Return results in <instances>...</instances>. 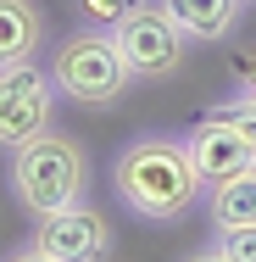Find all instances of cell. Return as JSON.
<instances>
[{
    "label": "cell",
    "instance_id": "6da1fadb",
    "mask_svg": "<svg viewBox=\"0 0 256 262\" xmlns=\"http://www.w3.org/2000/svg\"><path fill=\"white\" fill-rule=\"evenodd\" d=\"M111 190H117L123 207L134 217H145V223H178L201 201V173H195L184 140L139 134L111 162Z\"/></svg>",
    "mask_w": 256,
    "mask_h": 262
},
{
    "label": "cell",
    "instance_id": "7a4b0ae2",
    "mask_svg": "<svg viewBox=\"0 0 256 262\" xmlns=\"http://www.w3.org/2000/svg\"><path fill=\"white\" fill-rule=\"evenodd\" d=\"M6 179H11V195L34 217H51V212L84 201V190H89V151L73 134L45 128L39 140L11 151V173Z\"/></svg>",
    "mask_w": 256,
    "mask_h": 262
},
{
    "label": "cell",
    "instance_id": "3957f363",
    "mask_svg": "<svg viewBox=\"0 0 256 262\" xmlns=\"http://www.w3.org/2000/svg\"><path fill=\"white\" fill-rule=\"evenodd\" d=\"M51 78H56V95L73 106H117L128 95L134 73L117 51L111 28H78L56 45V61H51Z\"/></svg>",
    "mask_w": 256,
    "mask_h": 262
},
{
    "label": "cell",
    "instance_id": "277c9868",
    "mask_svg": "<svg viewBox=\"0 0 256 262\" xmlns=\"http://www.w3.org/2000/svg\"><path fill=\"white\" fill-rule=\"evenodd\" d=\"M111 39H117V51H123V61H128L134 84H167V78H178L184 61H190V39H184V28H178L161 6H139V11H128V17L111 28Z\"/></svg>",
    "mask_w": 256,
    "mask_h": 262
},
{
    "label": "cell",
    "instance_id": "5b68a950",
    "mask_svg": "<svg viewBox=\"0 0 256 262\" xmlns=\"http://www.w3.org/2000/svg\"><path fill=\"white\" fill-rule=\"evenodd\" d=\"M56 112V78L34 61H17V67H0V145H28L51 128Z\"/></svg>",
    "mask_w": 256,
    "mask_h": 262
},
{
    "label": "cell",
    "instance_id": "8992f818",
    "mask_svg": "<svg viewBox=\"0 0 256 262\" xmlns=\"http://www.w3.org/2000/svg\"><path fill=\"white\" fill-rule=\"evenodd\" d=\"M34 246L51 262H106L111 257V223H106V212L78 201V207H61L51 217H39Z\"/></svg>",
    "mask_w": 256,
    "mask_h": 262
},
{
    "label": "cell",
    "instance_id": "52a82bcc",
    "mask_svg": "<svg viewBox=\"0 0 256 262\" xmlns=\"http://www.w3.org/2000/svg\"><path fill=\"white\" fill-rule=\"evenodd\" d=\"M184 145H190V162H195L201 184H223V179H240V173L256 167V145L240 140V128H228L223 117H206Z\"/></svg>",
    "mask_w": 256,
    "mask_h": 262
},
{
    "label": "cell",
    "instance_id": "ba28073f",
    "mask_svg": "<svg viewBox=\"0 0 256 262\" xmlns=\"http://www.w3.org/2000/svg\"><path fill=\"white\" fill-rule=\"evenodd\" d=\"M156 6L184 28V39H195V45L228 39V34L240 28V11H245V0H156Z\"/></svg>",
    "mask_w": 256,
    "mask_h": 262
},
{
    "label": "cell",
    "instance_id": "9c48e42d",
    "mask_svg": "<svg viewBox=\"0 0 256 262\" xmlns=\"http://www.w3.org/2000/svg\"><path fill=\"white\" fill-rule=\"evenodd\" d=\"M45 45V6L39 0H0V67L34 61Z\"/></svg>",
    "mask_w": 256,
    "mask_h": 262
},
{
    "label": "cell",
    "instance_id": "30bf717a",
    "mask_svg": "<svg viewBox=\"0 0 256 262\" xmlns=\"http://www.w3.org/2000/svg\"><path fill=\"white\" fill-rule=\"evenodd\" d=\"M206 217H212L217 229H245V223H256V167H251V173H240V179L212 184V195H206Z\"/></svg>",
    "mask_w": 256,
    "mask_h": 262
},
{
    "label": "cell",
    "instance_id": "8fae6325",
    "mask_svg": "<svg viewBox=\"0 0 256 262\" xmlns=\"http://www.w3.org/2000/svg\"><path fill=\"white\" fill-rule=\"evenodd\" d=\"M139 6H151V0H73V11L89 23V28H117L128 11H139Z\"/></svg>",
    "mask_w": 256,
    "mask_h": 262
},
{
    "label": "cell",
    "instance_id": "7c38bea8",
    "mask_svg": "<svg viewBox=\"0 0 256 262\" xmlns=\"http://www.w3.org/2000/svg\"><path fill=\"white\" fill-rule=\"evenodd\" d=\"M217 251L228 262H256V223H245V229H217Z\"/></svg>",
    "mask_w": 256,
    "mask_h": 262
},
{
    "label": "cell",
    "instance_id": "4fadbf2b",
    "mask_svg": "<svg viewBox=\"0 0 256 262\" xmlns=\"http://www.w3.org/2000/svg\"><path fill=\"white\" fill-rule=\"evenodd\" d=\"M212 117H223L228 128H240V140H251L256 145V101H228V106H212Z\"/></svg>",
    "mask_w": 256,
    "mask_h": 262
},
{
    "label": "cell",
    "instance_id": "5bb4252c",
    "mask_svg": "<svg viewBox=\"0 0 256 262\" xmlns=\"http://www.w3.org/2000/svg\"><path fill=\"white\" fill-rule=\"evenodd\" d=\"M228 73H234L240 95H245V101H256V45H251V51H234V56H228Z\"/></svg>",
    "mask_w": 256,
    "mask_h": 262
},
{
    "label": "cell",
    "instance_id": "9a60e30c",
    "mask_svg": "<svg viewBox=\"0 0 256 262\" xmlns=\"http://www.w3.org/2000/svg\"><path fill=\"white\" fill-rule=\"evenodd\" d=\"M6 262H51V257H45L39 246H22V251H11V257H6Z\"/></svg>",
    "mask_w": 256,
    "mask_h": 262
},
{
    "label": "cell",
    "instance_id": "2e32d148",
    "mask_svg": "<svg viewBox=\"0 0 256 262\" xmlns=\"http://www.w3.org/2000/svg\"><path fill=\"white\" fill-rule=\"evenodd\" d=\"M184 262H228V257H223L217 246H206V251H190V257H184Z\"/></svg>",
    "mask_w": 256,
    "mask_h": 262
}]
</instances>
